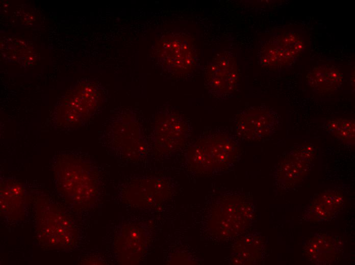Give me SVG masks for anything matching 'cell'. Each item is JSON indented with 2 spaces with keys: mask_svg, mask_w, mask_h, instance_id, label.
Instances as JSON below:
<instances>
[{
  "mask_svg": "<svg viewBox=\"0 0 355 265\" xmlns=\"http://www.w3.org/2000/svg\"><path fill=\"white\" fill-rule=\"evenodd\" d=\"M108 144L122 157L139 161L147 154L150 144L143 125L138 116L131 111L116 115L105 131Z\"/></svg>",
  "mask_w": 355,
  "mask_h": 265,
  "instance_id": "7a4b0ae2",
  "label": "cell"
},
{
  "mask_svg": "<svg viewBox=\"0 0 355 265\" xmlns=\"http://www.w3.org/2000/svg\"><path fill=\"white\" fill-rule=\"evenodd\" d=\"M314 157V148L311 145H301L291 150L277 166L276 180L285 187L294 186L308 174Z\"/></svg>",
  "mask_w": 355,
  "mask_h": 265,
  "instance_id": "9c48e42d",
  "label": "cell"
},
{
  "mask_svg": "<svg viewBox=\"0 0 355 265\" xmlns=\"http://www.w3.org/2000/svg\"><path fill=\"white\" fill-rule=\"evenodd\" d=\"M343 199L337 191L328 190L322 193L306 210L308 220L321 222L333 218L341 209Z\"/></svg>",
  "mask_w": 355,
  "mask_h": 265,
  "instance_id": "7c38bea8",
  "label": "cell"
},
{
  "mask_svg": "<svg viewBox=\"0 0 355 265\" xmlns=\"http://www.w3.org/2000/svg\"><path fill=\"white\" fill-rule=\"evenodd\" d=\"M325 127L338 141L347 145H354L355 125L352 118H331L326 121Z\"/></svg>",
  "mask_w": 355,
  "mask_h": 265,
  "instance_id": "5bb4252c",
  "label": "cell"
},
{
  "mask_svg": "<svg viewBox=\"0 0 355 265\" xmlns=\"http://www.w3.org/2000/svg\"><path fill=\"white\" fill-rule=\"evenodd\" d=\"M192 132L190 122L174 109L159 111L153 121L149 135L150 146L160 154H171L182 149Z\"/></svg>",
  "mask_w": 355,
  "mask_h": 265,
  "instance_id": "277c9868",
  "label": "cell"
},
{
  "mask_svg": "<svg viewBox=\"0 0 355 265\" xmlns=\"http://www.w3.org/2000/svg\"><path fill=\"white\" fill-rule=\"evenodd\" d=\"M240 141L224 127L212 129L200 135L188 146L187 167L192 172L210 175L229 169L237 160Z\"/></svg>",
  "mask_w": 355,
  "mask_h": 265,
  "instance_id": "6da1fadb",
  "label": "cell"
},
{
  "mask_svg": "<svg viewBox=\"0 0 355 265\" xmlns=\"http://www.w3.org/2000/svg\"><path fill=\"white\" fill-rule=\"evenodd\" d=\"M158 57L165 70L175 75L192 73L198 60L192 39L183 32H173L164 36L159 43Z\"/></svg>",
  "mask_w": 355,
  "mask_h": 265,
  "instance_id": "5b68a950",
  "label": "cell"
},
{
  "mask_svg": "<svg viewBox=\"0 0 355 265\" xmlns=\"http://www.w3.org/2000/svg\"><path fill=\"white\" fill-rule=\"evenodd\" d=\"M326 238L324 236H322L321 238L319 236L314 237L311 239L310 242L307 246V255L310 257L311 259L314 261L316 259L321 260L320 263H322V260L324 259H330L329 257L334 256L335 254L339 253L338 251V245L334 246L332 244V239Z\"/></svg>",
  "mask_w": 355,
  "mask_h": 265,
  "instance_id": "9a60e30c",
  "label": "cell"
},
{
  "mask_svg": "<svg viewBox=\"0 0 355 265\" xmlns=\"http://www.w3.org/2000/svg\"><path fill=\"white\" fill-rule=\"evenodd\" d=\"M24 202V190L20 183L12 180L3 181L1 186V209L3 215L14 219L22 218Z\"/></svg>",
  "mask_w": 355,
  "mask_h": 265,
  "instance_id": "4fadbf2b",
  "label": "cell"
},
{
  "mask_svg": "<svg viewBox=\"0 0 355 265\" xmlns=\"http://www.w3.org/2000/svg\"><path fill=\"white\" fill-rule=\"evenodd\" d=\"M68 157L59 161L57 164V186L72 205H82L96 193L97 174L88 162Z\"/></svg>",
  "mask_w": 355,
  "mask_h": 265,
  "instance_id": "3957f363",
  "label": "cell"
},
{
  "mask_svg": "<svg viewBox=\"0 0 355 265\" xmlns=\"http://www.w3.org/2000/svg\"><path fill=\"white\" fill-rule=\"evenodd\" d=\"M238 83V67L231 52H220L208 63L205 84L213 97L220 100L229 98L237 89Z\"/></svg>",
  "mask_w": 355,
  "mask_h": 265,
  "instance_id": "ba28073f",
  "label": "cell"
},
{
  "mask_svg": "<svg viewBox=\"0 0 355 265\" xmlns=\"http://www.w3.org/2000/svg\"><path fill=\"white\" fill-rule=\"evenodd\" d=\"M75 111L67 125H81L91 117L99 104L101 94L93 84H84L77 93ZM73 108V109H74Z\"/></svg>",
  "mask_w": 355,
  "mask_h": 265,
  "instance_id": "8fae6325",
  "label": "cell"
},
{
  "mask_svg": "<svg viewBox=\"0 0 355 265\" xmlns=\"http://www.w3.org/2000/svg\"><path fill=\"white\" fill-rule=\"evenodd\" d=\"M306 81L310 88L317 94H328L335 92L342 84V74L336 66L323 65L312 69Z\"/></svg>",
  "mask_w": 355,
  "mask_h": 265,
  "instance_id": "30bf717a",
  "label": "cell"
},
{
  "mask_svg": "<svg viewBox=\"0 0 355 265\" xmlns=\"http://www.w3.org/2000/svg\"><path fill=\"white\" fill-rule=\"evenodd\" d=\"M38 240L50 248L65 249L72 247L77 234L71 220L53 205L39 210L37 218Z\"/></svg>",
  "mask_w": 355,
  "mask_h": 265,
  "instance_id": "8992f818",
  "label": "cell"
},
{
  "mask_svg": "<svg viewBox=\"0 0 355 265\" xmlns=\"http://www.w3.org/2000/svg\"><path fill=\"white\" fill-rule=\"evenodd\" d=\"M233 123L235 135L240 140L259 141L272 137L278 129L277 114L266 106L250 107L238 113Z\"/></svg>",
  "mask_w": 355,
  "mask_h": 265,
  "instance_id": "52a82bcc",
  "label": "cell"
}]
</instances>
